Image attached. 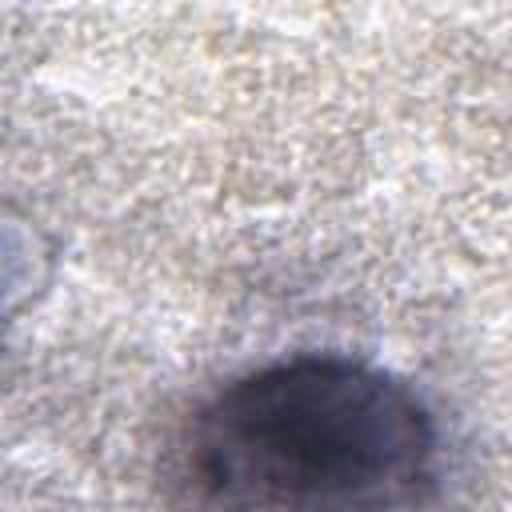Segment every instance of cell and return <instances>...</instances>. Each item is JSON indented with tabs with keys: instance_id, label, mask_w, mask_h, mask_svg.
<instances>
[{
	"instance_id": "cell-1",
	"label": "cell",
	"mask_w": 512,
	"mask_h": 512,
	"mask_svg": "<svg viewBox=\"0 0 512 512\" xmlns=\"http://www.w3.org/2000/svg\"><path fill=\"white\" fill-rule=\"evenodd\" d=\"M440 432L396 376L296 356L236 376L180 428L188 512H400L436 480Z\"/></svg>"
}]
</instances>
